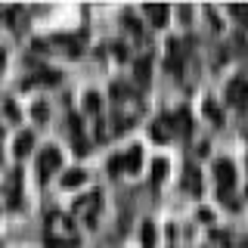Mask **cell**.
<instances>
[{
    "label": "cell",
    "instance_id": "3",
    "mask_svg": "<svg viewBox=\"0 0 248 248\" xmlns=\"http://www.w3.org/2000/svg\"><path fill=\"white\" fill-rule=\"evenodd\" d=\"M59 168V152L56 149H46V155L41 158V170L44 174H50V170H56Z\"/></svg>",
    "mask_w": 248,
    "mask_h": 248
},
{
    "label": "cell",
    "instance_id": "2",
    "mask_svg": "<svg viewBox=\"0 0 248 248\" xmlns=\"http://www.w3.org/2000/svg\"><path fill=\"white\" fill-rule=\"evenodd\" d=\"M245 96H248V84H245V81H232V84H230V99H232L236 106H242Z\"/></svg>",
    "mask_w": 248,
    "mask_h": 248
},
{
    "label": "cell",
    "instance_id": "5",
    "mask_svg": "<svg viewBox=\"0 0 248 248\" xmlns=\"http://www.w3.org/2000/svg\"><path fill=\"white\" fill-rule=\"evenodd\" d=\"M81 180H84V170H68V174H65V180H62V183H65V186H78Z\"/></svg>",
    "mask_w": 248,
    "mask_h": 248
},
{
    "label": "cell",
    "instance_id": "4",
    "mask_svg": "<svg viewBox=\"0 0 248 248\" xmlns=\"http://www.w3.org/2000/svg\"><path fill=\"white\" fill-rule=\"evenodd\" d=\"M31 143H34V137H31V134H22L19 140H16V152H19V155H25V152L31 149Z\"/></svg>",
    "mask_w": 248,
    "mask_h": 248
},
{
    "label": "cell",
    "instance_id": "6",
    "mask_svg": "<svg viewBox=\"0 0 248 248\" xmlns=\"http://www.w3.org/2000/svg\"><path fill=\"white\" fill-rule=\"evenodd\" d=\"M143 245H146V248L155 245V230H152V223H146V227H143Z\"/></svg>",
    "mask_w": 248,
    "mask_h": 248
},
{
    "label": "cell",
    "instance_id": "10",
    "mask_svg": "<svg viewBox=\"0 0 248 248\" xmlns=\"http://www.w3.org/2000/svg\"><path fill=\"white\" fill-rule=\"evenodd\" d=\"M232 13H236L239 19H248V6H236V10H232Z\"/></svg>",
    "mask_w": 248,
    "mask_h": 248
},
{
    "label": "cell",
    "instance_id": "9",
    "mask_svg": "<svg viewBox=\"0 0 248 248\" xmlns=\"http://www.w3.org/2000/svg\"><path fill=\"white\" fill-rule=\"evenodd\" d=\"M87 108H90V112H93V108H99V96H93V93H90V96H87Z\"/></svg>",
    "mask_w": 248,
    "mask_h": 248
},
{
    "label": "cell",
    "instance_id": "8",
    "mask_svg": "<svg viewBox=\"0 0 248 248\" xmlns=\"http://www.w3.org/2000/svg\"><path fill=\"white\" fill-rule=\"evenodd\" d=\"M155 180H161V174H165V170H168V165H165V161H155Z\"/></svg>",
    "mask_w": 248,
    "mask_h": 248
},
{
    "label": "cell",
    "instance_id": "1",
    "mask_svg": "<svg viewBox=\"0 0 248 248\" xmlns=\"http://www.w3.org/2000/svg\"><path fill=\"white\" fill-rule=\"evenodd\" d=\"M214 174H217V183H220V196H227V189L232 186V180H236V168H232V161H217L214 165Z\"/></svg>",
    "mask_w": 248,
    "mask_h": 248
},
{
    "label": "cell",
    "instance_id": "7",
    "mask_svg": "<svg viewBox=\"0 0 248 248\" xmlns=\"http://www.w3.org/2000/svg\"><path fill=\"white\" fill-rule=\"evenodd\" d=\"M149 16L155 22H161V19H165V6H149Z\"/></svg>",
    "mask_w": 248,
    "mask_h": 248
}]
</instances>
